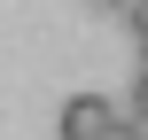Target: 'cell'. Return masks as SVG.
Segmentation results:
<instances>
[{"label": "cell", "instance_id": "2", "mask_svg": "<svg viewBox=\"0 0 148 140\" xmlns=\"http://www.w3.org/2000/svg\"><path fill=\"white\" fill-rule=\"evenodd\" d=\"M125 23H133V39L148 47V0H125Z\"/></svg>", "mask_w": 148, "mask_h": 140}, {"label": "cell", "instance_id": "3", "mask_svg": "<svg viewBox=\"0 0 148 140\" xmlns=\"http://www.w3.org/2000/svg\"><path fill=\"white\" fill-rule=\"evenodd\" d=\"M133 109H148V62H140V86H133Z\"/></svg>", "mask_w": 148, "mask_h": 140}, {"label": "cell", "instance_id": "1", "mask_svg": "<svg viewBox=\"0 0 148 140\" xmlns=\"http://www.w3.org/2000/svg\"><path fill=\"white\" fill-rule=\"evenodd\" d=\"M117 125V101H101V94H70L62 101V140H101Z\"/></svg>", "mask_w": 148, "mask_h": 140}, {"label": "cell", "instance_id": "4", "mask_svg": "<svg viewBox=\"0 0 148 140\" xmlns=\"http://www.w3.org/2000/svg\"><path fill=\"white\" fill-rule=\"evenodd\" d=\"M101 140H133V125H125V117H117V125H109V132H101Z\"/></svg>", "mask_w": 148, "mask_h": 140}]
</instances>
